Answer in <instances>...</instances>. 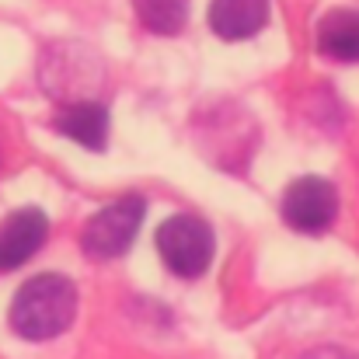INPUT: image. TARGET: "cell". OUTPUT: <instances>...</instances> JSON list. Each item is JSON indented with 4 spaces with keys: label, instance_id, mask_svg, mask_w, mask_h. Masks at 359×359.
<instances>
[{
    "label": "cell",
    "instance_id": "1",
    "mask_svg": "<svg viewBox=\"0 0 359 359\" xmlns=\"http://www.w3.org/2000/svg\"><path fill=\"white\" fill-rule=\"evenodd\" d=\"M77 318V290L67 276L46 272L28 279L11 300V328L28 342L63 335Z\"/></svg>",
    "mask_w": 359,
    "mask_h": 359
},
{
    "label": "cell",
    "instance_id": "2",
    "mask_svg": "<svg viewBox=\"0 0 359 359\" xmlns=\"http://www.w3.org/2000/svg\"><path fill=\"white\" fill-rule=\"evenodd\" d=\"M157 251L175 276L196 279L213 262V231L196 213H175L157 227Z\"/></svg>",
    "mask_w": 359,
    "mask_h": 359
},
{
    "label": "cell",
    "instance_id": "3",
    "mask_svg": "<svg viewBox=\"0 0 359 359\" xmlns=\"http://www.w3.org/2000/svg\"><path fill=\"white\" fill-rule=\"evenodd\" d=\"M143 213H147V203L136 192L119 196L116 203H109L105 210H98L84 224V234H81L84 255L95 258V262H109V258L126 255V248L136 241V231L143 224Z\"/></svg>",
    "mask_w": 359,
    "mask_h": 359
},
{
    "label": "cell",
    "instance_id": "4",
    "mask_svg": "<svg viewBox=\"0 0 359 359\" xmlns=\"http://www.w3.org/2000/svg\"><path fill=\"white\" fill-rule=\"evenodd\" d=\"M105 70L95 53L81 46H56L42 60V84L53 98H63V105L74 102H95L91 95L102 88Z\"/></svg>",
    "mask_w": 359,
    "mask_h": 359
},
{
    "label": "cell",
    "instance_id": "5",
    "mask_svg": "<svg viewBox=\"0 0 359 359\" xmlns=\"http://www.w3.org/2000/svg\"><path fill=\"white\" fill-rule=\"evenodd\" d=\"M339 217V192L325 178H297L283 196V220L300 234H325Z\"/></svg>",
    "mask_w": 359,
    "mask_h": 359
},
{
    "label": "cell",
    "instance_id": "6",
    "mask_svg": "<svg viewBox=\"0 0 359 359\" xmlns=\"http://www.w3.org/2000/svg\"><path fill=\"white\" fill-rule=\"evenodd\" d=\"M46 234H49V220L35 206H25L4 217L0 220V272L21 269L46 244Z\"/></svg>",
    "mask_w": 359,
    "mask_h": 359
},
{
    "label": "cell",
    "instance_id": "7",
    "mask_svg": "<svg viewBox=\"0 0 359 359\" xmlns=\"http://www.w3.org/2000/svg\"><path fill=\"white\" fill-rule=\"evenodd\" d=\"M269 21V0H213L210 4V28L227 39H251Z\"/></svg>",
    "mask_w": 359,
    "mask_h": 359
},
{
    "label": "cell",
    "instance_id": "8",
    "mask_svg": "<svg viewBox=\"0 0 359 359\" xmlns=\"http://www.w3.org/2000/svg\"><path fill=\"white\" fill-rule=\"evenodd\" d=\"M56 129L67 140H74L88 150H105V143H109V112L98 102H74V105L60 109Z\"/></svg>",
    "mask_w": 359,
    "mask_h": 359
},
{
    "label": "cell",
    "instance_id": "9",
    "mask_svg": "<svg viewBox=\"0 0 359 359\" xmlns=\"http://www.w3.org/2000/svg\"><path fill=\"white\" fill-rule=\"evenodd\" d=\"M318 49L328 60L356 63L359 60V11H328L318 25Z\"/></svg>",
    "mask_w": 359,
    "mask_h": 359
},
{
    "label": "cell",
    "instance_id": "10",
    "mask_svg": "<svg viewBox=\"0 0 359 359\" xmlns=\"http://www.w3.org/2000/svg\"><path fill=\"white\" fill-rule=\"evenodd\" d=\"M140 21L157 35H178L189 21V0H133Z\"/></svg>",
    "mask_w": 359,
    "mask_h": 359
},
{
    "label": "cell",
    "instance_id": "11",
    "mask_svg": "<svg viewBox=\"0 0 359 359\" xmlns=\"http://www.w3.org/2000/svg\"><path fill=\"white\" fill-rule=\"evenodd\" d=\"M307 359H359V356L346 353V349H318V353H311Z\"/></svg>",
    "mask_w": 359,
    "mask_h": 359
}]
</instances>
